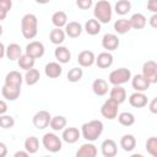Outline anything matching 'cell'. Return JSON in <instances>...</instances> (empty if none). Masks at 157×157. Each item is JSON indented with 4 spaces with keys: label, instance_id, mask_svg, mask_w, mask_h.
Segmentation results:
<instances>
[{
    "label": "cell",
    "instance_id": "cell-1",
    "mask_svg": "<svg viewBox=\"0 0 157 157\" xmlns=\"http://www.w3.org/2000/svg\"><path fill=\"white\" fill-rule=\"evenodd\" d=\"M103 128H104V125L101 120H91V121H87V123L82 124L81 135L86 141L93 142L102 135Z\"/></svg>",
    "mask_w": 157,
    "mask_h": 157
},
{
    "label": "cell",
    "instance_id": "cell-2",
    "mask_svg": "<svg viewBox=\"0 0 157 157\" xmlns=\"http://www.w3.org/2000/svg\"><path fill=\"white\" fill-rule=\"evenodd\" d=\"M21 33L26 39H33L38 33V18L34 13H26L21 18Z\"/></svg>",
    "mask_w": 157,
    "mask_h": 157
},
{
    "label": "cell",
    "instance_id": "cell-3",
    "mask_svg": "<svg viewBox=\"0 0 157 157\" xmlns=\"http://www.w3.org/2000/svg\"><path fill=\"white\" fill-rule=\"evenodd\" d=\"M93 16L99 23H109L113 16L110 2L107 0H98L93 6Z\"/></svg>",
    "mask_w": 157,
    "mask_h": 157
},
{
    "label": "cell",
    "instance_id": "cell-4",
    "mask_svg": "<svg viewBox=\"0 0 157 157\" xmlns=\"http://www.w3.org/2000/svg\"><path fill=\"white\" fill-rule=\"evenodd\" d=\"M42 144H43V147L52 152V153H56L61 150L63 147V142H61V139L54 134V132H47L43 135L42 137Z\"/></svg>",
    "mask_w": 157,
    "mask_h": 157
},
{
    "label": "cell",
    "instance_id": "cell-5",
    "mask_svg": "<svg viewBox=\"0 0 157 157\" xmlns=\"http://www.w3.org/2000/svg\"><path fill=\"white\" fill-rule=\"evenodd\" d=\"M109 82L113 85V86H121L124 83H126L128 81H130L131 78V71L126 67H119V69H115L113 70L109 76Z\"/></svg>",
    "mask_w": 157,
    "mask_h": 157
},
{
    "label": "cell",
    "instance_id": "cell-6",
    "mask_svg": "<svg viewBox=\"0 0 157 157\" xmlns=\"http://www.w3.org/2000/svg\"><path fill=\"white\" fill-rule=\"evenodd\" d=\"M118 109H119V104L115 101L108 98L101 107V114L103 118L108 120H113L118 115Z\"/></svg>",
    "mask_w": 157,
    "mask_h": 157
},
{
    "label": "cell",
    "instance_id": "cell-7",
    "mask_svg": "<svg viewBox=\"0 0 157 157\" xmlns=\"http://www.w3.org/2000/svg\"><path fill=\"white\" fill-rule=\"evenodd\" d=\"M142 76L148 80L151 85L157 82V64L153 60H148L142 65Z\"/></svg>",
    "mask_w": 157,
    "mask_h": 157
},
{
    "label": "cell",
    "instance_id": "cell-8",
    "mask_svg": "<svg viewBox=\"0 0 157 157\" xmlns=\"http://www.w3.org/2000/svg\"><path fill=\"white\" fill-rule=\"evenodd\" d=\"M50 119H52V115L48 110H39L33 115L32 123L38 130H43V129L49 126Z\"/></svg>",
    "mask_w": 157,
    "mask_h": 157
},
{
    "label": "cell",
    "instance_id": "cell-9",
    "mask_svg": "<svg viewBox=\"0 0 157 157\" xmlns=\"http://www.w3.org/2000/svg\"><path fill=\"white\" fill-rule=\"evenodd\" d=\"M44 52H45V48H44V44L42 42H38V40H32L29 42L27 45H26V49H25V53L29 56H32L33 59H38V58H42L44 55Z\"/></svg>",
    "mask_w": 157,
    "mask_h": 157
},
{
    "label": "cell",
    "instance_id": "cell-10",
    "mask_svg": "<svg viewBox=\"0 0 157 157\" xmlns=\"http://www.w3.org/2000/svg\"><path fill=\"white\" fill-rule=\"evenodd\" d=\"M119 44H120V40H119L118 36L114 33H105L102 38V47L107 52H113V50L118 49Z\"/></svg>",
    "mask_w": 157,
    "mask_h": 157
},
{
    "label": "cell",
    "instance_id": "cell-11",
    "mask_svg": "<svg viewBox=\"0 0 157 157\" xmlns=\"http://www.w3.org/2000/svg\"><path fill=\"white\" fill-rule=\"evenodd\" d=\"M130 80H131V86H132V88H134L135 91H137V92H145V91H147V90L150 88V86H151V83L148 82V80L145 78V77L142 76V74H137V75L132 76Z\"/></svg>",
    "mask_w": 157,
    "mask_h": 157
},
{
    "label": "cell",
    "instance_id": "cell-12",
    "mask_svg": "<svg viewBox=\"0 0 157 157\" xmlns=\"http://www.w3.org/2000/svg\"><path fill=\"white\" fill-rule=\"evenodd\" d=\"M80 137H81V131L77 128H64L63 129L61 139L66 144H75L78 141Z\"/></svg>",
    "mask_w": 157,
    "mask_h": 157
},
{
    "label": "cell",
    "instance_id": "cell-13",
    "mask_svg": "<svg viewBox=\"0 0 157 157\" xmlns=\"http://www.w3.org/2000/svg\"><path fill=\"white\" fill-rule=\"evenodd\" d=\"M96 56L92 50H82L77 56V63L81 67H90L94 64Z\"/></svg>",
    "mask_w": 157,
    "mask_h": 157
},
{
    "label": "cell",
    "instance_id": "cell-14",
    "mask_svg": "<svg viewBox=\"0 0 157 157\" xmlns=\"http://www.w3.org/2000/svg\"><path fill=\"white\" fill-rule=\"evenodd\" d=\"M101 152L104 157H114L118 153V146L117 142L112 139H107L101 145Z\"/></svg>",
    "mask_w": 157,
    "mask_h": 157
},
{
    "label": "cell",
    "instance_id": "cell-15",
    "mask_svg": "<svg viewBox=\"0 0 157 157\" xmlns=\"http://www.w3.org/2000/svg\"><path fill=\"white\" fill-rule=\"evenodd\" d=\"M129 103L131 107L134 108H144L145 105H147V96L144 92H134L130 94L129 97Z\"/></svg>",
    "mask_w": 157,
    "mask_h": 157
},
{
    "label": "cell",
    "instance_id": "cell-16",
    "mask_svg": "<svg viewBox=\"0 0 157 157\" xmlns=\"http://www.w3.org/2000/svg\"><path fill=\"white\" fill-rule=\"evenodd\" d=\"M97 153H98L97 147L90 141L86 142V144H82L80 146V148L76 151L77 157H96Z\"/></svg>",
    "mask_w": 157,
    "mask_h": 157
},
{
    "label": "cell",
    "instance_id": "cell-17",
    "mask_svg": "<svg viewBox=\"0 0 157 157\" xmlns=\"http://www.w3.org/2000/svg\"><path fill=\"white\" fill-rule=\"evenodd\" d=\"M44 72L45 76L49 78H56L63 74V67L60 65V63L58 61H50L45 65L44 67Z\"/></svg>",
    "mask_w": 157,
    "mask_h": 157
},
{
    "label": "cell",
    "instance_id": "cell-18",
    "mask_svg": "<svg viewBox=\"0 0 157 157\" xmlns=\"http://www.w3.org/2000/svg\"><path fill=\"white\" fill-rule=\"evenodd\" d=\"M1 94L6 101H16L21 94V87L4 85L1 88Z\"/></svg>",
    "mask_w": 157,
    "mask_h": 157
},
{
    "label": "cell",
    "instance_id": "cell-19",
    "mask_svg": "<svg viewBox=\"0 0 157 157\" xmlns=\"http://www.w3.org/2000/svg\"><path fill=\"white\" fill-rule=\"evenodd\" d=\"M83 28H82V25L76 22V21H71V22H67L65 25V34L69 36L70 38H77L81 36Z\"/></svg>",
    "mask_w": 157,
    "mask_h": 157
},
{
    "label": "cell",
    "instance_id": "cell-20",
    "mask_svg": "<svg viewBox=\"0 0 157 157\" xmlns=\"http://www.w3.org/2000/svg\"><path fill=\"white\" fill-rule=\"evenodd\" d=\"M94 63L99 69H108L113 65V55L109 52H102L96 58Z\"/></svg>",
    "mask_w": 157,
    "mask_h": 157
},
{
    "label": "cell",
    "instance_id": "cell-21",
    "mask_svg": "<svg viewBox=\"0 0 157 157\" xmlns=\"http://www.w3.org/2000/svg\"><path fill=\"white\" fill-rule=\"evenodd\" d=\"M54 56L58 60V63H60V64H67L70 61V59H71V53H70V50L66 47L58 45L55 48V50H54Z\"/></svg>",
    "mask_w": 157,
    "mask_h": 157
},
{
    "label": "cell",
    "instance_id": "cell-22",
    "mask_svg": "<svg viewBox=\"0 0 157 157\" xmlns=\"http://www.w3.org/2000/svg\"><path fill=\"white\" fill-rule=\"evenodd\" d=\"M92 91L96 96H105L109 91V87H108V82L103 78H96L93 82H92Z\"/></svg>",
    "mask_w": 157,
    "mask_h": 157
},
{
    "label": "cell",
    "instance_id": "cell-23",
    "mask_svg": "<svg viewBox=\"0 0 157 157\" xmlns=\"http://www.w3.org/2000/svg\"><path fill=\"white\" fill-rule=\"evenodd\" d=\"M23 82V76L18 71H10L5 76V85L9 86H15V87H21Z\"/></svg>",
    "mask_w": 157,
    "mask_h": 157
},
{
    "label": "cell",
    "instance_id": "cell-24",
    "mask_svg": "<svg viewBox=\"0 0 157 157\" xmlns=\"http://www.w3.org/2000/svg\"><path fill=\"white\" fill-rule=\"evenodd\" d=\"M109 98L115 101L118 104H121L126 99V91L121 86H113L109 91Z\"/></svg>",
    "mask_w": 157,
    "mask_h": 157
},
{
    "label": "cell",
    "instance_id": "cell-25",
    "mask_svg": "<svg viewBox=\"0 0 157 157\" xmlns=\"http://www.w3.org/2000/svg\"><path fill=\"white\" fill-rule=\"evenodd\" d=\"M21 55H22V48L17 43H11L5 49V56L9 60H12V61L13 60H17Z\"/></svg>",
    "mask_w": 157,
    "mask_h": 157
},
{
    "label": "cell",
    "instance_id": "cell-26",
    "mask_svg": "<svg viewBox=\"0 0 157 157\" xmlns=\"http://www.w3.org/2000/svg\"><path fill=\"white\" fill-rule=\"evenodd\" d=\"M129 22H130V26H131V29H142L146 23H147V20L145 17L144 13H140V12H136L134 13L130 18H129Z\"/></svg>",
    "mask_w": 157,
    "mask_h": 157
},
{
    "label": "cell",
    "instance_id": "cell-27",
    "mask_svg": "<svg viewBox=\"0 0 157 157\" xmlns=\"http://www.w3.org/2000/svg\"><path fill=\"white\" fill-rule=\"evenodd\" d=\"M136 146V139L131 134H125L120 139V147L125 152H131Z\"/></svg>",
    "mask_w": 157,
    "mask_h": 157
},
{
    "label": "cell",
    "instance_id": "cell-28",
    "mask_svg": "<svg viewBox=\"0 0 157 157\" xmlns=\"http://www.w3.org/2000/svg\"><path fill=\"white\" fill-rule=\"evenodd\" d=\"M65 36H66V34H65V31H64V29L55 27L54 29L50 31V33H49V39H50V42H52L53 44H55V45H61V44L64 43V40H65Z\"/></svg>",
    "mask_w": 157,
    "mask_h": 157
},
{
    "label": "cell",
    "instance_id": "cell-29",
    "mask_svg": "<svg viewBox=\"0 0 157 157\" xmlns=\"http://www.w3.org/2000/svg\"><path fill=\"white\" fill-rule=\"evenodd\" d=\"M67 124V120L64 115H55L52 117L50 121H49V126L53 131H61Z\"/></svg>",
    "mask_w": 157,
    "mask_h": 157
},
{
    "label": "cell",
    "instance_id": "cell-30",
    "mask_svg": "<svg viewBox=\"0 0 157 157\" xmlns=\"http://www.w3.org/2000/svg\"><path fill=\"white\" fill-rule=\"evenodd\" d=\"M52 23L58 28L65 27V25L67 23V15L64 11H55L52 15Z\"/></svg>",
    "mask_w": 157,
    "mask_h": 157
},
{
    "label": "cell",
    "instance_id": "cell-31",
    "mask_svg": "<svg viewBox=\"0 0 157 157\" xmlns=\"http://www.w3.org/2000/svg\"><path fill=\"white\" fill-rule=\"evenodd\" d=\"M39 78H40V74H39V71H38L37 69H34V67L27 70L26 74H25V76H23V81H25L28 86L36 85V83L39 81Z\"/></svg>",
    "mask_w": 157,
    "mask_h": 157
},
{
    "label": "cell",
    "instance_id": "cell-32",
    "mask_svg": "<svg viewBox=\"0 0 157 157\" xmlns=\"http://www.w3.org/2000/svg\"><path fill=\"white\" fill-rule=\"evenodd\" d=\"M101 25L96 18H90L88 21H86L85 23V31L90 34V36H97L101 32Z\"/></svg>",
    "mask_w": 157,
    "mask_h": 157
},
{
    "label": "cell",
    "instance_id": "cell-33",
    "mask_svg": "<svg viewBox=\"0 0 157 157\" xmlns=\"http://www.w3.org/2000/svg\"><path fill=\"white\" fill-rule=\"evenodd\" d=\"M34 63H36V59H33L32 56L27 55L26 53L22 54V55L17 59V64H18V66H20L22 70H25V71H27V70L34 67Z\"/></svg>",
    "mask_w": 157,
    "mask_h": 157
},
{
    "label": "cell",
    "instance_id": "cell-34",
    "mask_svg": "<svg viewBox=\"0 0 157 157\" xmlns=\"http://www.w3.org/2000/svg\"><path fill=\"white\" fill-rule=\"evenodd\" d=\"M130 29H131V26H130L129 20H126V18H119L114 22V31L118 34H125Z\"/></svg>",
    "mask_w": 157,
    "mask_h": 157
},
{
    "label": "cell",
    "instance_id": "cell-35",
    "mask_svg": "<svg viewBox=\"0 0 157 157\" xmlns=\"http://www.w3.org/2000/svg\"><path fill=\"white\" fill-rule=\"evenodd\" d=\"M38 148H39V140L36 136H28L25 140V150L29 155L36 153L38 151Z\"/></svg>",
    "mask_w": 157,
    "mask_h": 157
},
{
    "label": "cell",
    "instance_id": "cell-36",
    "mask_svg": "<svg viewBox=\"0 0 157 157\" xmlns=\"http://www.w3.org/2000/svg\"><path fill=\"white\" fill-rule=\"evenodd\" d=\"M130 10H131V2L129 0H118V2L114 6V11L120 16L126 15Z\"/></svg>",
    "mask_w": 157,
    "mask_h": 157
},
{
    "label": "cell",
    "instance_id": "cell-37",
    "mask_svg": "<svg viewBox=\"0 0 157 157\" xmlns=\"http://www.w3.org/2000/svg\"><path fill=\"white\" fill-rule=\"evenodd\" d=\"M118 118V121L123 125V126H131L134 123H135V117L132 113L130 112H123L120 114L117 115Z\"/></svg>",
    "mask_w": 157,
    "mask_h": 157
},
{
    "label": "cell",
    "instance_id": "cell-38",
    "mask_svg": "<svg viewBox=\"0 0 157 157\" xmlns=\"http://www.w3.org/2000/svg\"><path fill=\"white\" fill-rule=\"evenodd\" d=\"M83 76V71L81 67H72L71 70H69L67 72V80L72 83L75 82H78Z\"/></svg>",
    "mask_w": 157,
    "mask_h": 157
},
{
    "label": "cell",
    "instance_id": "cell-39",
    "mask_svg": "<svg viewBox=\"0 0 157 157\" xmlns=\"http://www.w3.org/2000/svg\"><path fill=\"white\" fill-rule=\"evenodd\" d=\"M146 150L152 157H157V137L151 136L146 141Z\"/></svg>",
    "mask_w": 157,
    "mask_h": 157
},
{
    "label": "cell",
    "instance_id": "cell-40",
    "mask_svg": "<svg viewBox=\"0 0 157 157\" xmlns=\"http://www.w3.org/2000/svg\"><path fill=\"white\" fill-rule=\"evenodd\" d=\"M15 125V119L11 115L1 114L0 115V128L2 129H11Z\"/></svg>",
    "mask_w": 157,
    "mask_h": 157
},
{
    "label": "cell",
    "instance_id": "cell-41",
    "mask_svg": "<svg viewBox=\"0 0 157 157\" xmlns=\"http://www.w3.org/2000/svg\"><path fill=\"white\" fill-rule=\"evenodd\" d=\"M93 5V0H76V6L81 10H88Z\"/></svg>",
    "mask_w": 157,
    "mask_h": 157
},
{
    "label": "cell",
    "instance_id": "cell-42",
    "mask_svg": "<svg viewBox=\"0 0 157 157\" xmlns=\"http://www.w3.org/2000/svg\"><path fill=\"white\" fill-rule=\"evenodd\" d=\"M0 7L2 10H5L6 12H9L12 7V1L11 0H0Z\"/></svg>",
    "mask_w": 157,
    "mask_h": 157
},
{
    "label": "cell",
    "instance_id": "cell-43",
    "mask_svg": "<svg viewBox=\"0 0 157 157\" xmlns=\"http://www.w3.org/2000/svg\"><path fill=\"white\" fill-rule=\"evenodd\" d=\"M147 10L152 13H157V0H148L147 1Z\"/></svg>",
    "mask_w": 157,
    "mask_h": 157
},
{
    "label": "cell",
    "instance_id": "cell-44",
    "mask_svg": "<svg viewBox=\"0 0 157 157\" xmlns=\"http://www.w3.org/2000/svg\"><path fill=\"white\" fill-rule=\"evenodd\" d=\"M148 108H150L151 113H153V114L157 113V98H152V101L148 104Z\"/></svg>",
    "mask_w": 157,
    "mask_h": 157
},
{
    "label": "cell",
    "instance_id": "cell-45",
    "mask_svg": "<svg viewBox=\"0 0 157 157\" xmlns=\"http://www.w3.org/2000/svg\"><path fill=\"white\" fill-rule=\"evenodd\" d=\"M7 103L4 101V99H0V115L1 114H5L7 112Z\"/></svg>",
    "mask_w": 157,
    "mask_h": 157
},
{
    "label": "cell",
    "instance_id": "cell-46",
    "mask_svg": "<svg viewBox=\"0 0 157 157\" xmlns=\"http://www.w3.org/2000/svg\"><path fill=\"white\" fill-rule=\"evenodd\" d=\"M150 26L152 28H157V13H153L151 17H150Z\"/></svg>",
    "mask_w": 157,
    "mask_h": 157
},
{
    "label": "cell",
    "instance_id": "cell-47",
    "mask_svg": "<svg viewBox=\"0 0 157 157\" xmlns=\"http://www.w3.org/2000/svg\"><path fill=\"white\" fill-rule=\"evenodd\" d=\"M7 155V146L4 142H0V157H5Z\"/></svg>",
    "mask_w": 157,
    "mask_h": 157
},
{
    "label": "cell",
    "instance_id": "cell-48",
    "mask_svg": "<svg viewBox=\"0 0 157 157\" xmlns=\"http://www.w3.org/2000/svg\"><path fill=\"white\" fill-rule=\"evenodd\" d=\"M29 153L27 152V151H17V152H15V157H18V156H22V157H27Z\"/></svg>",
    "mask_w": 157,
    "mask_h": 157
},
{
    "label": "cell",
    "instance_id": "cell-49",
    "mask_svg": "<svg viewBox=\"0 0 157 157\" xmlns=\"http://www.w3.org/2000/svg\"><path fill=\"white\" fill-rule=\"evenodd\" d=\"M5 49H6V47L0 42V59H2L5 56Z\"/></svg>",
    "mask_w": 157,
    "mask_h": 157
},
{
    "label": "cell",
    "instance_id": "cell-50",
    "mask_svg": "<svg viewBox=\"0 0 157 157\" xmlns=\"http://www.w3.org/2000/svg\"><path fill=\"white\" fill-rule=\"evenodd\" d=\"M6 16H7V12L0 7V22H1V21H4V20L6 18Z\"/></svg>",
    "mask_w": 157,
    "mask_h": 157
},
{
    "label": "cell",
    "instance_id": "cell-51",
    "mask_svg": "<svg viewBox=\"0 0 157 157\" xmlns=\"http://www.w3.org/2000/svg\"><path fill=\"white\" fill-rule=\"evenodd\" d=\"M37 4H40V5H45V4H48L50 0H34Z\"/></svg>",
    "mask_w": 157,
    "mask_h": 157
},
{
    "label": "cell",
    "instance_id": "cell-52",
    "mask_svg": "<svg viewBox=\"0 0 157 157\" xmlns=\"http://www.w3.org/2000/svg\"><path fill=\"white\" fill-rule=\"evenodd\" d=\"M2 32H4V28H2V26L0 25V37L2 36Z\"/></svg>",
    "mask_w": 157,
    "mask_h": 157
}]
</instances>
